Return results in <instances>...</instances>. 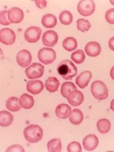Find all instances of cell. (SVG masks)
<instances>
[{"mask_svg": "<svg viewBox=\"0 0 114 152\" xmlns=\"http://www.w3.org/2000/svg\"><path fill=\"white\" fill-rule=\"evenodd\" d=\"M110 108L114 112V99L111 101V103H110Z\"/></svg>", "mask_w": 114, "mask_h": 152, "instance_id": "cell-38", "label": "cell"}, {"mask_svg": "<svg viewBox=\"0 0 114 152\" xmlns=\"http://www.w3.org/2000/svg\"><path fill=\"white\" fill-rule=\"evenodd\" d=\"M91 77H92V74L91 71L86 70V71L82 72L76 78V84L81 89H84L88 85L89 82L91 80Z\"/></svg>", "mask_w": 114, "mask_h": 152, "instance_id": "cell-13", "label": "cell"}, {"mask_svg": "<svg viewBox=\"0 0 114 152\" xmlns=\"http://www.w3.org/2000/svg\"><path fill=\"white\" fill-rule=\"evenodd\" d=\"M15 32L9 28H4L0 31V41L6 45H10L15 42Z\"/></svg>", "mask_w": 114, "mask_h": 152, "instance_id": "cell-8", "label": "cell"}, {"mask_svg": "<svg viewBox=\"0 0 114 152\" xmlns=\"http://www.w3.org/2000/svg\"><path fill=\"white\" fill-rule=\"evenodd\" d=\"M84 51L90 57H97L101 54V46L97 42H90L85 45Z\"/></svg>", "mask_w": 114, "mask_h": 152, "instance_id": "cell-14", "label": "cell"}, {"mask_svg": "<svg viewBox=\"0 0 114 152\" xmlns=\"http://www.w3.org/2000/svg\"><path fill=\"white\" fill-rule=\"evenodd\" d=\"M42 128L38 125H30L24 130V135L26 140L30 143H36L41 140L43 138Z\"/></svg>", "mask_w": 114, "mask_h": 152, "instance_id": "cell-2", "label": "cell"}, {"mask_svg": "<svg viewBox=\"0 0 114 152\" xmlns=\"http://www.w3.org/2000/svg\"><path fill=\"white\" fill-rule=\"evenodd\" d=\"M106 20L110 24H114V9H110L106 12Z\"/></svg>", "mask_w": 114, "mask_h": 152, "instance_id": "cell-33", "label": "cell"}, {"mask_svg": "<svg viewBox=\"0 0 114 152\" xmlns=\"http://www.w3.org/2000/svg\"><path fill=\"white\" fill-rule=\"evenodd\" d=\"M110 3L112 4V5H114V1H113V0H110Z\"/></svg>", "mask_w": 114, "mask_h": 152, "instance_id": "cell-39", "label": "cell"}, {"mask_svg": "<svg viewBox=\"0 0 114 152\" xmlns=\"http://www.w3.org/2000/svg\"><path fill=\"white\" fill-rule=\"evenodd\" d=\"M68 102L73 107H77L84 102V95L81 91L74 90L69 93L67 97Z\"/></svg>", "mask_w": 114, "mask_h": 152, "instance_id": "cell-11", "label": "cell"}, {"mask_svg": "<svg viewBox=\"0 0 114 152\" xmlns=\"http://www.w3.org/2000/svg\"><path fill=\"white\" fill-rule=\"evenodd\" d=\"M31 54L27 50H21L16 55V61L21 67H26L31 63Z\"/></svg>", "mask_w": 114, "mask_h": 152, "instance_id": "cell-9", "label": "cell"}, {"mask_svg": "<svg viewBox=\"0 0 114 152\" xmlns=\"http://www.w3.org/2000/svg\"><path fill=\"white\" fill-rule=\"evenodd\" d=\"M6 152H16V151H20V152H24V149L22 146H21L20 145H14L11 146V147L8 148V149H6L5 151Z\"/></svg>", "mask_w": 114, "mask_h": 152, "instance_id": "cell-34", "label": "cell"}, {"mask_svg": "<svg viewBox=\"0 0 114 152\" xmlns=\"http://www.w3.org/2000/svg\"><path fill=\"white\" fill-rule=\"evenodd\" d=\"M24 18L23 11L19 8L14 7L9 10V19L11 23H19L22 21Z\"/></svg>", "mask_w": 114, "mask_h": 152, "instance_id": "cell-15", "label": "cell"}, {"mask_svg": "<svg viewBox=\"0 0 114 152\" xmlns=\"http://www.w3.org/2000/svg\"><path fill=\"white\" fill-rule=\"evenodd\" d=\"M71 58L76 64H82L85 60V55H84V51L81 49L76 51L71 55Z\"/></svg>", "mask_w": 114, "mask_h": 152, "instance_id": "cell-28", "label": "cell"}, {"mask_svg": "<svg viewBox=\"0 0 114 152\" xmlns=\"http://www.w3.org/2000/svg\"><path fill=\"white\" fill-rule=\"evenodd\" d=\"M91 27V23L87 20L80 18L77 20V28L81 32H86L90 30Z\"/></svg>", "mask_w": 114, "mask_h": 152, "instance_id": "cell-30", "label": "cell"}, {"mask_svg": "<svg viewBox=\"0 0 114 152\" xmlns=\"http://www.w3.org/2000/svg\"><path fill=\"white\" fill-rule=\"evenodd\" d=\"M77 9L81 15L87 17L94 12L95 4L92 0H82L78 4Z\"/></svg>", "mask_w": 114, "mask_h": 152, "instance_id": "cell-5", "label": "cell"}, {"mask_svg": "<svg viewBox=\"0 0 114 152\" xmlns=\"http://www.w3.org/2000/svg\"><path fill=\"white\" fill-rule=\"evenodd\" d=\"M14 117L11 113L6 110H2L0 112V125L2 126H9L12 124Z\"/></svg>", "mask_w": 114, "mask_h": 152, "instance_id": "cell-22", "label": "cell"}, {"mask_svg": "<svg viewBox=\"0 0 114 152\" xmlns=\"http://www.w3.org/2000/svg\"><path fill=\"white\" fill-rule=\"evenodd\" d=\"M47 149L50 152H60L62 151V143L59 139H51L47 142Z\"/></svg>", "mask_w": 114, "mask_h": 152, "instance_id": "cell-24", "label": "cell"}, {"mask_svg": "<svg viewBox=\"0 0 114 152\" xmlns=\"http://www.w3.org/2000/svg\"><path fill=\"white\" fill-rule=\"evenodd\" d=\"M42 34V30L38 27H30L24 32V39L30 43L37 42L40 39Z\"/></svg>", "mask_w": 114, "mask_h": 152, "instance_id": "cell-7", "label": "cell"}, {"mask_svg": "<svg viewBox=\"0 0 114 152\" xmlns=\"http://www.w3.org/2000/svg\"><path fill=\"white\" fill-rule=\"evenodd\" d=\"M62 46L68 52H72L76 49L78 46V42L73 37H67L62 42Z\"/></svg>", "mask_w": 114, "mask_h": 152, "instance_id": "cell-25", "label": "cell"}, {"mask_svg": "<svg viewBox=\"0 0 114 152\" xmlns=\"http://www.w3.org/2000/svg\"><path fill=\"white\" fill-rule=\"evenodd\" d=\"M59 20L64 25H69L72 23L73 17L70 12L69 11H63L59 15Z\"/></svg>", "mask_w": 114, "mask_h": 152, "instance_id": "cell-29", "label": "cell"}, {"mask_svg": "<svg viewBox=\"0 0 114 152\" xmlns=\"http://www.w3.org/2000/svg\"><path fill=\"white\" fill-rule=\"evenodd\" d=\"M38 59L40 62L46 65H49L55 61L56 58V52L51 48H43L38 52Z\"/></svg>", "mask_w": 114, "mask_h": 152, "instance_id": "cell-4", "label": "cell"}, {"mask_svg": "<svg viewBox=\"0 0 114 152\" xmlns=\"http://www.w3.org/2000/svg\"><path fill=\"white\" fill-rule=\"evenodd\" d=\"M47 1L45 0H35V4L39 9H44L47 7Z\"/></svg>", "mask_w": 114, "mask_h": 152, "instance_id": "cell-35", "label": "cell"}, {"mask_svg": "<svg viewBox=\"0 0 114 152\" xmlns=\"http://www.w3.org/2000/svg\"><path fill=\"white\" fill-rule=\"evenodd\" d=\"M58 34L54 30H47L43 34L42 42L45 46L53 47L58 42Z\"/></svg>", "mask_w": 114, "mask_h": 152, "instance_id": "cell-10", "label": "cell"}, {"mask_svg": "<svg viewBox=\"0 0 114 152\" xmlns=\"http://www.w3.org/2000/svg\"><path fill=\"white\" fill-rule=\"evenodd\" d=\"M110 77H111V78H112L113 80H114V66L112 67V68H111V70H110Z\"/></svg>", "mask_w": 114, "mask_h": 152, "instance_id": "cell-37", "label": "cell"}, {"mask_svg": "<svg viewBox=\"0 0 114 152\" xmlns=\"http://www.w3.org/2000/svg\"><path fill=\"white\" fill-rule=\"evenodd\" d=\"M97 129L101 133H107L110 129L111 124L107 119H101L97 123Z\"/></svg>", "mask_w": 114, "mask_h": 152, "instance_id": "cell-26", "label": "cell"}, {"mask_svg": "<svg viewBox=\"0 0 114 152\" xmlns=\"http://www.w3.org/2000/svg\"><path fill=\"white\" fill-rule=\"evenodd\" d=\"M72 113V108L66 104H60L56 108V115L59 119H67Z\"/></svg>", "mask_w": 114, "mask_h": 152, "instance_id": "cell-17", "label": "cell"}, {"mask_svg": "<svg viewBox=\"0 0 114 152\" xmlns=\"http://www.w3.org/2000/svg\"><path fill=\"white\" fill-rule=\"evenodd\" d=\"M6 108L12 112H16L19 110L21 107L20 104V100L17 97H11L6 101L5 103Z\"/></svg>", "mask_w": 114, "mask_h": 152, "instance_id": "cell-21", "label": "cell"}, {"mask_svg": "<svg viewBox=\"0 0 114 152\" xmlns=\"http://www.w3.org/2000/svg\"><path fill=\"white\" fill-rule=\"evenodd\" d=\"M84 119V115L81 110L79 109H74L72 110L70 116H69V121L73 125H79L81 124Z\"/></svg>", "mask_w": 114, "mask_h": 152, "instance_id": "cell-18", "label": "cell"}, {"mask_svg": "<svg viewBox=\"0 0 114 152\" xmlns=\"http://www.w3.org/2000/svg\"><path fill=\"white\" fill-rule=\"evenodd\" d=\"M0 23L2 25L8 26L11 23L9 19V11H2L0 13Z\"/></svg>", "mask_w": 114, "mask_h": 152, "instance_id": "cell-32", "label": "cell"}, {"mask_svg": "<svg viewBox=\"0 0 114 152\" xmlns=\"http://www.w3.org/2000/svg\"><path fill=\"white\" fill-rule=\"evenodd\" d=\"M74 90H76V86H75V84L73 83H64L62 85V87H61V95H62L64 98L67 99L68 95H69V93Z\"/></svg>", "mask_w": 114, "mask_h": 152, "instance_id": "cell-27", "label": "cell"}, {"mask_svg": "<svg viewBox=\"0 0 114 152\" xmlns=\"http://www.w3.org/2000/svg\"><path fill=\"white\" fill-rule=\"evenodd\" d=\"M109 48L111 49L112 51H114V37H112L109 40Z\"/></svg>", "mask_w": 114, "mask_h": 152, "instance_id": "cell-36", "label": "cell"}, {"mask_svg": "<svg viewBox=\"0 0 114 152\" xmlns=\"http://www.w3.org/2000/svg\"><path fill=\"white\" fill-rule=\"evenodd\" d=\"M44 83L40 80H30L27 83V90L32 95H38L44 89Z\"/></svg>", "mask_w": 114, "mask_h": 152, "instance_id": "cell-16", "label": "cell"}, {"mask_svg": "<svg viewBox=\"0 0 114 152\" xmlns=\"http://www.w3.org/2000/svg\"><path fill=\"white\" fill-rule=\"evenodd\" d=\"M98 143H99L98 138L93 134L87 135L83 139V146H84V148L87 151H91L96 149V148L98 145Z\"/></svg>", "mask_w": 114, "mask_h": 152, "instance_id": "cell-12", "label": "cell"}, {"mask_svg": "<svg viewBox=\"0 0 114 152\" xmlns=\"http://www.w3.org/2000/svg\"><path fill=\"white\" fill-rule=\"evenodd\" d=\"M59 85H60L59 81L54 77H50L49 78H47L45 83L46 89L50 92H55L58 91Z\"/></svg>", "mask_w": 114, "mask_h": 152, "instance_id": "cell-19", "label": "cell"}, {"mask_svg": "<svg viewBox=\"0 0 114 152\" xmlns=\"http://www.w3.org/2000/svg\"><path fill=\"white\" fill-rule=\"evenodd\" d=\"M58 73L64 80H71L77 75V67L69 60H63L57 67Z\"/></svg>", "mask_w": 114, "mask_h": 152, "instance_id": "cell-1", "label": "cell"}, {"mask_svg": "<svg viewBox=\"0 0 114 152\" xmlns=\"http://www.w3.org/2000/svg\"><path fill=\"white\" fill-rule=\"evenodd\" d=\"M68 152H81V146L78 142H72L67 146Z\"/></svg>", "mask_w": 114, "mask_h": 152, "instance_id": "cell-31", "label": "cell"}, {"mask_svg": "<svg viewBox=\"0 0 114 152\" xmlns=\"http://www.w3.org/2000/svg\"><path fill=\"white\" fill-rule=\"evenodd\" d=\"M91 91L93 96L96 99L102 101L106 99L109 95V91L107 87L104 82L101 80H95L92 83L91 86Z\"/></svg>", "mask_w": 114, "mask_h": 152, "instance_id": "cell-3", "label": "cell"}, {"mask_svg": "<svg viewBox=\"0 0 114 152\" xmlns=\"http://www.w3.org/2000/svg\"><path fill=\"white\" fill-rule=\"evenodd\" d=\"M20 104L21 107L24 109H30L34 105V98L28 94L24 93L21 95L20 97Z\"/></svg>", "mask_w": 114, "mask_h": 152, "instance_id": "cell-20", "label": "cell"}, {"mask_svg": "<svg viewBox=\"0 0 114 152\" xmlns=\"http://www.w3.org/2000/svg\"><path fill=\"white\" fill-rule=\"evenodd\" d=\"M41 23L46 28H53L54 27L56 26L57 19L53 15L47 14V15L43 16Z\"/></svg>", "mask_w": 114, "mask_h": 152, "instance_id": "cell-23", "label": "cell"}, {"mask_svg": "<svg viewBox=\"0 0 114 152\" xmlns=\"http://www.w3.org/2000/svg\"><path fill=\"white\" fill-rule=\"evenodd\" d=\"M44 67L40 63H34L30 64L25 70V74L29 79H37L44 75Z\"/></svg>", "mask_w": 114, "mask_h": 152, "instance_id": "cell-6", "label": "cell"}]
</instances>
